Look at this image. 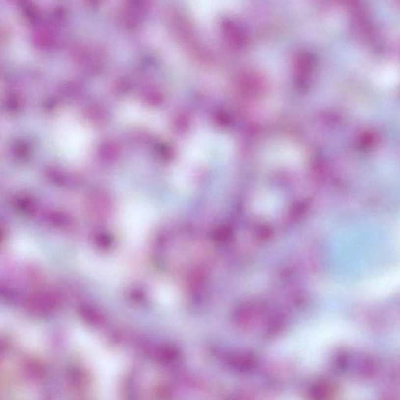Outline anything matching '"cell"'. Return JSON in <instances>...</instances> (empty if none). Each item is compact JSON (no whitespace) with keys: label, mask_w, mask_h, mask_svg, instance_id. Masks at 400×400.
Here are the masks:
<instances>
[{"label":"cell","mask_w":400,"mask_h":400,"mask_svg":"<svg viewBox=\"0 0 400 400\" xmlns=\"http://www.w3.org/2000/svg\"><path fill=\"white\" fill-rule=\"evenodd\" d=\"M66 127L63 126V147L71 144L74 150H84L88 143V134L86 129L82 125L75 121L65 122Z\"/></svg>","instance_id":"cell-2"},{"label":"cell","mask_w":400,"mask_h":400,"mask_svg":"<svg viewBox=\"0 0 400 400\" xmlns=\"http://www.w3.org/2000/svg\"><path fill=\"white\" fill-rule=\"evenodd\" d=\"M400 290V265L393 270L368 280L360 286V294L368 299H377Z\"/></svg>","instance_id":"cell-1"},{"label":"cell","mask_w":400,"mask_h":400,"mask_svg":"<svg viewBox=\"0 0 400 400\" xmlns=\"http://www.w3.org/2000/svg\"><path fill=\"white\" fill-rule=\"evenodd\" d=\"M397 235H396V240H397V245L400 248V222L399 224L397 229Z\"/></svg>","instance_id":"cell-3"}]
</instances>
